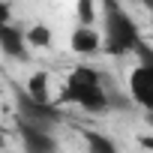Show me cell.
Listing matches in <instances>:
<instances>
[{
  "mask_svg": "<svg viewBox=\"0 0 153 153\" xmlns=\"http://www.w3.org/2000/svg\"><path fill=\"white\" fill-rule=\"evenodd\" d=\"M60 105H78L87 114H105L108 93L102 90V75L90 66H75L60 93Z\"/></svg>",
  "mask_w": 153,
  "mask_h": 153,
  "instance_id": "1",
  "label": "cell"
},
{
  "mask_svg": "<svg viewBox=\"0 0 153 153\" xmlns=\"http://www.w3.org/2000/svg\"><path fill=\"white\" fill-rule=\"evenodd\" d=\"M105 6V51L114 57H123L141 45L138 24L126 15V9L117 0H102Z\"/></svg>",
  "mask_w": 153,
  "mask_h": 153,
  "instance_id": "2",
  "label": "cell"
},
{
  "mask_svg": "<svg viewBox=\"0 0 153 153\" xmlns=\"http://www.w3.org/2000/svg\"><path fill=\"white\" fill-rule=\"evenodd\" d=\"M129 93L138 105H144L147 111H153V63H138L129 72Z\"/></svg>",
  "mask_w": 153,
  "mask_h": 153,
  "instance_id": "3",
  "label": "cell"
},
{
  "mask_svg": "<svg viewBox=\"0 0 153 153\" xmlns=\"http://www.w3.org/2000/svg\"><path fill=\"white\" fill-rule=\"evenodd\" d=\"M21 141H24V150H30V153H51L54 147H57V141L48 135V126H42V123H33V120H27V117H21Z\"/></svg>",
  "mask_w": 153,
  "mask_h": 153,
  "instance_id": "4",
  "label": "cell"
},
{
  "mask_svg": "<svg viewBox=\"0 0 153 153\" xmlns=\"http://www.w3.org/2000/svg\"><path fill=\"white\" fill-rule=\"evenodd\" d=\"M21 117H27V120H33V123H42V126H51V123H57L60 120V111L51 105V102H39V99H33L27 90L21 93Z\"/></svg>",
  "mask_w": 153,
  "mask_h": 153,
  "instance_id": "5",
  "label": "cell"
},
{
  "mask_svg": "<svg viewBox=\"0 0 153 153\" xmlns=\"http://www.w3.org/2000/svg\"><path fill=\"white\" fill-rule=\"evenodd\" d=\"M27 33L21 27H12V24H0V51L6 57H15V60H27Z\"/></svg>",
  "mask_w": 153,
  "mask_h": 153,
  "instance_id": "6",
  "label": "cell"
},
{
  "mask_svg": "<svg viewBox=\"0 0 153 153\" xmlns=\"http://www.w3.org/2000/svg\"><path fill=\"white\" fill-rule=\"evenodd\" d=\"M99 45H102V39H99V33L93 30V24H78V27L72 30V36H69V48H72L75 54H81V57L96 54Z\"/></svg>",
  "mask_w": 153,
  "mask_h": 153,
  "instance_id": "7",
  "label": "cell"
},
{
  "mask_svg": "<svg viewBox=\"0 0 153 153\" xmlns=\"http://www.w3.org/2000/svg\"><path fill=\"white\" fill-rule=\"evenodd\" d=\"M27 93L39 102H51V93H48V72H33L27 78Z\"/></svg>",
  "mask_w": 153,
  "mask_h": 153,
  "instance_id": "8",
  "label": "cell"
},
{
  "mask_svg": "<svg viewBox=\"0 0 153 153\" xmlns=\"http://www.w3.org/2000/svg\"><path fill=\"white\" fill-rule=\"evenodd\" d=\"M24 33H27L30 48H51V42H54V33H51L48 24H33V27H27Z\"/></svg>",
  "mask_w": 153,
  "mask_h": 153,
  "instance_id": "9",
  "label": "cell"
},
{
  "mask_svg": "<svg viewBox=\"0 0 153 153\" xmlns=\"http://www.w3.org/2000/svg\"><path fill=\"white\" fill-rule=\"evenodd\" d=\"M84 144H87L90 150H96V153H114V150H117V144H114L111 138H102V135H96V132H84Z\"/></svg>",
  "mask_w": 153,
  "mask_h": 153,
  "instance_id": "10",
  "label": "cell"
},
{
  "mask_svg": "<svg viewBox=\"0 0 153 153\" xmlns=\"http://www.w3.org/2000/svg\"><path fill=\"white\" fill-rule=\"evenodd\" d=\"M75 15H78V24H93L96 21V3L93 0H75Z\"/></svg>",
  "mask_w": 153,
  "mask_h": 153,
  "instance_id": "11",
  "label": "cell"
},
{
  "mask_svg": "<svg viewBox=\"0 0 153 153\" xmlns=\"http://www.w3.org/2000/svg\"><path fill=\"white\" fill-rule=\"evenodd\" d=\"M9 18H12L9 3H6V0H0V24H9Z\"/></svg>",
  "mask_w": 153,
  "mask_h": 153,
  "instance_id": "12",
  "label": "cell"
},
{
  "mask_svg": "<svg viewBox=\"0 0 153 153\" xmlns=\"http://www.w3.org/2000/svg\"><path fill=\"white\" fill-rule=\"evenodd\" d=\"M6 147V135H3V129H0V150Z\"/></svg>",
  "mask_w": 153,
  "mask_h": 153,
  "instance_id": "13",
  "label": "cell"
},
{
  "mask_svg": "<svg viewBox=\"0 0 153 153\" xmlns=\"http://www.w3.org/2000/svg\"><path fill=\"white\" fill-rule=\"evenodd\" d=\"M141 3H144V6H147V9L153 12V0H141Z\"/></svg>",
  "mask_w": 153,
  "mask_h": 153,
  "instance_id": "14",
  "label": "cell"
}]
</instances>
